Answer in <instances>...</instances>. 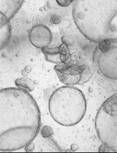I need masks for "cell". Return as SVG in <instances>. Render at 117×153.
I'll return each instance as SVG.
<instances>
[{
	"mask_svg": "<svg viewBox=\"0 0 117 153\" xmlns=\"http://www.w3.org/2000/svg\"><path fill=\"white\" fill-rule=\"evenodd\" d=\"M57 3L62 7H67L72 4L74 0H56Z\"/></svg>",
	"mask_w": 117,
	"mask_h": 153,
	"instance_id": "cell-13",
	"label": "cell"
},
{
	"mask_svg": "<svg viewBox=\"0 0 117 153\" xmlns=\"http://www.w3.org/2000/svg\"><path fill=\"white\" fill-rule=\"evenodd\" d=\"M96 71L104 78L117 80V42L99 43L93 55Z\"/></svg>",
	"mask_w": 117,
	"mask_h": 153,
	"instance_id": "cell-5",
	"label": "cell"
},
{
	"mask_svg": "<svg viewBox=\"0 0 117 153\" xmlns=\"http://www.w3.org/2000/svg\"><path fill=\"white\" fill-rule=\"evenodd\" d=\"M72 13L87 39L98 43L117 42V0H74Z\"/></svg>",
	"mask_w": 117,
	"mask_h": 153,
	"instance_id": "cell-2",
	"label": "cell"
},
{
	"mask_svg": "<svg viewBox=\"0 0 117 153\" xmlns=\"http://www.w3.org/2000/svg\"><path fill=\"white\" fill-rule=\"evenodd\" d=\"M95 128L102 145L117 152V94L108 98L96 116Z\"/></svg>",
	"mask_w": 117,
	"mask_h": 153,
	"instance_id": "cell-4",
	"label": "cell"
},
{
	"mask_svg": "<svg viewBox=\"0 0 117 153\" xmlns=\"http://www.w3.org/2000/svg\"><path fill=\"white\" fill-rule=\"evenodd\" d=\"M85 66L60 65L56 67L61 81L65 84L73 85L87 82L92 76V70Z\"/></svg>",
	"mask_w": 117,
	"mask_h": 153,
	"instance_id": "cell-6",
	"label": "cell"
},
{
	"mask_svg": "<svg viewBox=\"0 0 117 153\" xmlns=\"http://www.w3.org/2000/svg\"><path fill=\"white\" fill-rule=\"evenodd\" d=\"M87 103L82 91L73 86L56 89L49 100V110L57 123L65 126L78 124L85 115Z\"/></svg>",
	"mask_w": 117,
	"mask_h": 153,
	"instance_id": "cell-3",
	"label": "cell"
},
{
	"mask_svg": "<svg viewBox=\"0 0 117 153\" xmlns=\"http://www.w3.org/2000/svg\"><path fill=\"white\" fill-rule=\"evenodd\" d=\"M0 150L17 151L36 138L40 126L39 106L28 91L20 88L0 91Z\"/></svg>",
	"mask_w": 117,
	"mask_h": 153,
	"instance_id": "cell-1",
	"label": "cell"
},
{
	"mask_svg": "<svg viewBox=\"0 0 117 153\" xmlns=\"http://www.w3.org/2000/svg\"><path fill=\"white\" fill-rule=\"evenodd\" d=\"M24 0H1V13L10 21L21 7Z\"/></svg>",
	"mask_w": 117,
	"mask_h": 153,
	"instance_id": "cell-9",
	"label": "cell"
},
{
	"mask_svg": "<svg viewBox=\"0 0 117 153\" xmlns=\"http://www.w3.org/2000/svg\"><path fill=\"white\" fill-rule=\"evenodd\" d=\"M31 43L38 48L42 49L50 45L53 36L50 29L43 25H37L33 27L29 35Z\"/></svg>",
	"mask_w": 117,
	"mask_h": 153,
	"instance_id": "cell-7",
	"label": "cell"
},
{
	"mask_svg": "<svg viewBox=\"0 0 117 153\" xmlns=\"http://www.w3.org/2000/svg\"><path fill=\"white\" fill-rule=\"evenodd\" d=\"M16 85L20 88L28 92L33 91L35 88L34 82L27 77L18 78L16 81Z\"/></svg>",
	"mask_w": 117,
	"mask_h": 153,
	"instance_id": "cell-11",
	"label": "cell"
},
{
	"mask_svg": "<svg viewBox=\"0 0 117 153\" xmlns=\"http://www.w3.org/2000/svg\"><path fill=\"white\" fill-rule=\"evenodd\" d=\"M41 134L44 138H48V137H51V135L53 134V130L50 126H44L41 130Z\"/></svg>",
	"mask_w": 117,
	"mask_h": 153,
	"instance_id": "cell-12",
	"label": "cell"
},
{
	"mask_svg": "<svg viewBox=\"0 0 117 153\" xmlns=\"http://www.w3.org/2000/svg\"><path fill=\"white\" fill-rule=\"evenodd\" d=\"M11 39V26L9 20L1 13V49L3 50Z\"/></svg>",
	"mask_w": 117,
	"mask_h": 153,
	"instance_id": "cell-10",
	"label": "cell"
},
{
	"mask_svg": "<svg viewBox=\"0 0 117 153\" xmlns=\"http://www.w3.org/2000/svg\"><path fill=\"white\" fill-rule=\"evenodd\" d=\"M43 53L45 54L47 60L51 62L57 64H67L70 60V56L67 48L64 45L57 48L48 47L41 49Z\"/></svg>",
	"mask_w": 117,
	"mask_h": 153,
	"instance_id": "cell-8",
	"label": "cell"
}]
</instances>
